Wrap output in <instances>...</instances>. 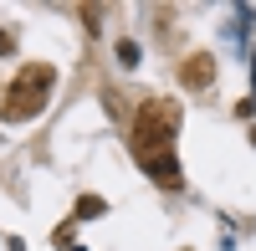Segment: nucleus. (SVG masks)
Listing matches in <instances>:
<instances>
[{
  "label": "nucleus",
  "mask_w": 256,
  "mask_h": 251,
  "mask_svg": "<svg viewBox=\"0 0 256 251\" xmlns=\"http://www.w3.org/2000/svg\"><path fill=\"white\" fill-rule=\"evenodd\" d=\"M174 134H180V102L174 98H148L134 113V154L164 190H180V159H174Z\"/></svg>",
  "instance_id": "nucleus-1"
},
{
  "label": "nucleus",
  "mask_w": 256,
  "mask_h": 251,
  "mask_svg": "<svg viewBox=\"0 0 256 251\" xmlns=\"http://www.w3.org/2000/svg\"><path fill=\"white\" fill-rule=\"evenodd\" d=\"M52 82H56V72L46 67V62L20 67L16 82L6 88V98H0V118H6V123H26V118H36L41 108H46V98H52Z\"/></svg>",
  "instance_id": "nucleus-2"
},
{
  "label": "nucleus",
  "mask_w": 256,
  "mask_h": 251,
  "mask_svg": "<svg viewBox=\"0 0 256 251\" xmlns=\"http://www.w3.org/2000/svg\"><path fill=\"white\" fill-rule=\"evenodd\" d=\"M180 77H184V88H195V92H200V88H210V82H216V62H210L205 52H195V56L180 67Z\"/></svg>",
  "instance_id": "nucleus-3"
},
{
  "label": "nucleus",
  "mask_w": 256,
  "mask_h": 251,
  "mask_svg": "<svg viewBox=\"0 0 256 251\" xmlns=\"http://www.w3.org/2000/svg\"><path fill=\"white\" fill-rule=\"evenodd\" d=\"M102 210H108V205H102L98 195H82V200H77V216H88V220H92V216H102Z\"/></svg>",
  "instance_id": "nucleus-4"
},
{
  "label": "nucleus",
  "mask_w": 256,
  "mask_h": 251,
  "mask_svg": "<svg viewBox=\"0 0 256 251\" xmlns=\"http://www.w3.org/2000/svg\"><path fill=\"white\" fill-rule=\"evenodd\" d=\"M118 62H123V67H134V62H138V46H134V41H118Z\"/></svg>",
  "instance_id": "nucleus-5"
},
{
  "label": "nucleus",
  "mask_w": 256,
  "mask_h": 251,
  "mask_svg": "<svg viewBox=\"0 0 256 251\" xmlns=\"http://www.w3.org/2000/svg\"><path fill=\"white\" fill-rule=\"evenodd\" d=\"M0 52H10V36H6V31H0Z\"/></svg>",
  "instance_id": "nucleus-6"
},
{
  "label": "nucleus",
  "mask_w": 256,
  "mask_h": 251,
  "mask_svg": "<svg viewBox=\"0 0 256 251\" xmlns=\"http://www.w3.org/2000/svg\"><path fill=\"white\" fill-rule=\"evenodd\" d=\"M251 77H256V62H251ZM251 102H256V92H251Z\"/></svg>",
  "instance_id": "nucleus-7"
}]
</instances>
